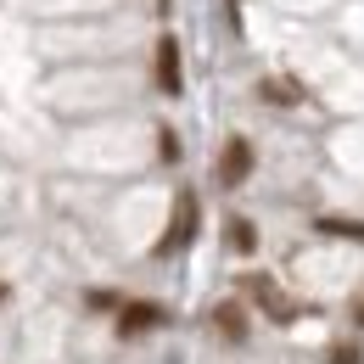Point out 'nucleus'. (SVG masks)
<instances>
[{
    "mask_svg": "<svg viewBox=\"0 0 364 364\" xmlns=\"http://www.w3.org/2000/svg\"><path fill=\"white\" fill-rule=\"evenodd\" d=\"M163 309L157 303H118V336H146V331H157L163 325Z\"/></svg>",
    "mask_w": 364,
    "mask_h": 364,
    "instance_id": "nucleus-5",
    "label": "nucleus"
},
{
    "mask_svg": "<svg viewBox=\"0 0 364 364\" xmlns=\"http://www.w3.org/2000/svg\"><path fill=\"white\" fill-rule=\"evenodd\" d=\"M151 73H157V90H163V95H180V90H185L180 40H174V34H163V40H157V62H151Z\"/></svg>",
    "mask_w": 364,
    "mask_h": 364,
    "instance_id": "nucleus-2",
    "label": "nucleus"
},
{
    "mask_svg": "<svg viewBox=\"0 0 364 364\" xmlns=\"http://www.w3.org/2000/svg\"><path fill=\"white\" fill-rule=\"evenodd\" d=\"M247 174H252V146L241 135H230L225 151H219V185H241Z\"/></svg>",
    "mask_w": 364,
    "mask_h": 364,
    "instance_id": "nucleus-4",
    "label": "nucleus"
},
{
    "mask_svg": "<svg viewBox=\"0 0 364 364\" xmlns=\"http://www.w3.org/2000/svg\"><path fill=\"white\" fill-rule=\"evenodd\" d=\"M319 230H325V235H348V241H364V225H359V219H331V213H325V219H319Z\"/></svg>",
    "mask_w": 364,
    "mask_h": 364,
    "instance_id": "nucleus-7",
    "label": "nucleus"
},
{
    "mask_svg": "<svg viewBox=\"0 0 364 364\" xmlns=\"http://www.w3.org/2000/svg\"><path fill=\"white\" fill-rule=\"evenodd\" d=\"M353 325H359V331H364V291H359V297H353Z\"/></svg>",
    "mask_w": 364,
    "mask_h": 364,
    "instance_id": "nucleus-11",
    "label": "nucleus"
},
{
    "mask_svg": "<svg viewBox=\"0 0 364 364\" xmlns=\"http://www.w3.org/2000/svg\"><path fill=\"white\" fill-rule=\"evenodd\" d=\"M359 359H364L359 342H336V348H331V364H359Z\"/></svg>",
    "mask_w": 364,
    "mask_h": 364,
    "instance_id": "nucleus-9",
    "label": "nucleus"
},
{
    "mask_svg": "<svg viewBox=\"0 0 364 364\" xmlns=\"http://www.w3.org/2000/svg\"><path fill=\"white\" fill-rule=\"evenodd\" d=\"M196 225H202V208H196V196L191 191H180L174 196V219H168V235L157 241V252L168 258V252H185L191 241H196Z\"/></svg>",
    "mask_w": 364,
    "mask_h": 364,
    "instance_id": "nucleus-1",
    "label": "nucleus"
},
{
    "mask_svg": "<svg viewBox=\"0 0 364 364\" xmlns=\"http://www.w3.org/2000/svg\"><path fill=\"white\" fill-rule=\"evenodd\" d=\"M264 95H269V101H297V85H286V79H269V85H264Z\"/></svg>",
    "mask_w": 364,
    "mask_h": 364,
    "instance_id": "nucleus-10",
    "label": "nucleus"
},
{
    "mask_svg": "<svg viewBox=\"0 0 364 364\" xmlns=\"http://www.w3.org/2000/svg\"><path fill=\"white\" fill-rule=\"evenodd\" d=\"M247 297H252V303H258L269 319H280V325H286V319H297V309L280 297V286H274L269 274H247Z\"/></svg>",
    "mask_w": 364,
    "mask_h": 364,
    "instance_id": "nucleus-3",
    "label": "nucleus"
},
{
    "mask_svg": "<svg viewBox=\"0 0 364 364\" xmlns=\"http://www.w3.org/2000/svg\"><path fill=\"white\" fill-rule=\"evenodd\" d=\"M230 247H235V252H252V247H258V230L247 225V219H230Z\"/></svg>",
    "mask_w": 364,
    "mask_h": 364,
    "instance_id": "nucleus-8",
    "label": "nucleus"
},
{
    "mask_svg": "<svg viewBox=\"0 0 364 364\" xmlns=\"http://www.w3.org/2000/svg\"><path fill=\"white\" fill-rule=\"evenodd\" d=\"M213 325L225 331V342H241V336H247V309H241V303H219V309H213Z\"/></svg>",
    "mask_w": 364,
    "mask_h": 364,
    "instance_id": "nucleus-6",
    "label": "nucleus"
}]
</instances>
